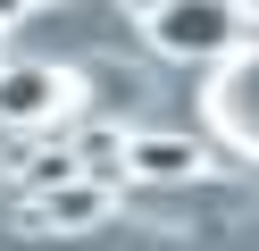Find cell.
Wrapping results in <instances>:
<instances>
[{
	"mask_svg": "<svg viewBox=\"0 0 259 251\" xmlns=\"http://www.w3.org/2000/svg\"><path fill=\"white\" fill-rule=\"evenodd\" d=\"M142 33H151V50H167V59H234L242 50V0H151L142 9Z\"/></svg>",
	"mask_w": 259,
	"mask_h": 251,
	"instance_id": "obj_1",
	"label": "cell"
},
{
	"mask_svg": "<svg viewBox=\"0 0 259 251\" xmlns=\"http://www.w3.org/2000/svg\"><path fill=\"white\" fill-rule=\"evenodd\" d=\"M201 109H209V134H218V142H234V151L259 159V42H242L234 59H218Z\"/></svg>",
	"mask_w": 259,
	"mask_h": 251,
	"instance_id": "obj_2",
	"label": "cell"
},
{
	"mask_svg": "<svg viewBox=\"0 0 259 251\" xmlns=\"http://www.w3.org/2000/svg\"><path fill=\"white\" fill-rule=\"evenodd\" d=\"M67 109V76L34 59H0V126H42Z\"/></svg>",
	"mask_w": 259,
	"mask_h": 251,
	"instance_id": "obj_3",
	"label": "cell"
},
{
	"mask_svg": "<svg viewBox=\"0 0 259 251\" xmlns=\"http://www.w3.org/2000/svg\"><path fill=\"white\" fill-rule=\"evenodd\" d=\"M125 167L151 176V184H184V176H201V142L192 134H134L125 142Z\"/></svg>",
	"mask_w": 259,
	"mask_h": 251,
	"instance_id": "obj_4",
	"label": "cell"
},
{
	"mask_svg": "<svg viewBox=\"0 0 259 251\" xmlns=\"http://www.w3.org/2000/svg\"><path fill=\"white\" fill-rule=\"evenodd\" d=\"M42 209H51V226H92V218H101L109 201H101V184H59V193L42 201Z\"/></svg>",
	"mask_w": 259,
	"mask_h": 251,
	"instance_id": "obj_5",
	"label": "cell"
},
{
	"mask_svg": "<svg viewBox=\"0 0 259 251\" xmlns=\"http://www.w3.org/2000/svg\"><path fill=\"white\" fill-rule=\"evenodd\" d=\"M17 17H25V0H0V25H17Z\"/></svg>",
	"mask_w": 259,
	"mask_h": 251,
	"instance_id": "obj_6",
	"label": "cell"
},
{
	"mask_svg": "<svg viewBox=\"0 0 259 251\" xmlns=\"http://www.w3.org/2000/svg\"><path fill=\"white\" fill-rule=\"evenodd\" d=\"M0 59H9V25H0Z\"/></svg>",
	"mask_w": 259,
	"mask_h": 251,
	"instance_id": "obj_7",
	"label": "cell"
}]
</instances>
